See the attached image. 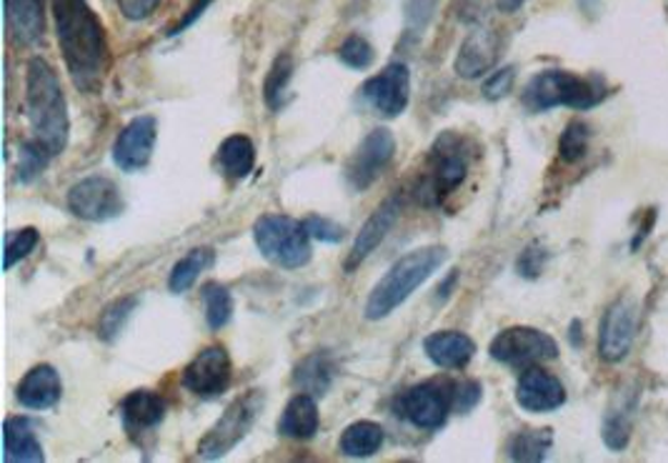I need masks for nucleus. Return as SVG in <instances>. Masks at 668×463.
<instances>
[{"instance_id": "20", "label": "nucleus", "mask_w": 668, "mask_h": 463, "mask_svg": "<svg viewBox=\"0 0 668 463\" xmlns=\"http://www.w3.org/2000/svg\"><path fill=\"white\" fill-rule=\"evenodd\" d=\"M426 356L439 368H464L476 354V343L461 331H436L424 341Z\"/></svg>"}, {"instance_id": "10", "label": "nucleus", "mask_w": 668, "mask_h": 463, "mask_svg": "<svg viewBox=\"0 0 668 463\" xmlns=\"http://www.w3.org/2000/svg\"><path fill=\"white\" fill-rule=\"evenodd\" d=\"M393 156H396L393 133L389 128H373L346 163V181L354 191H366L368 186L379 181V176L389 168Z\"/></svg>"}, {"instance_id": "12", "label": "nucleus", "mask_w": 668, "mask_h": 463, "mask_svg": "<svg viewBox=\"0 0 668 463\" xmlns=\"http://www.w3.org/2000/svg\"><path fill=\"white\" fill-rule=\"evenodd\" d=\"M363 100L375 114L396 118L404 114L410 100V73L406 63H391L381 73L368 79L361 88Z\"/></svg>"}, {"instance_id": "15", "label": "nucleus", "mask_w": 668, "mask_h": 463, "mask_svg": "<svg viewBox=\"0 0 668 463\" xmlns=\"http://www.w3.org/2000/svg\"><path fill=\"white\" fill-rule=\"evenodd\" d=\"M158 126L153 116H139L128 123L121 133H118L114 145V161L121 170H141L148 166L153 156V145H156Z\"/></svg>"}, {"instance_id": "6", "label": "nucleus", "mask_w": 668, "mask_h": 463, "mask_svg": "<svg viewBox=\"0 0 668 463\" xmlns=\"http://www.w3.org/2000/svg\"><path fill=\"white\" fill-rule=\"evenodd\" d=\"M253 241L265 259L281 269H301L311 261L313 253L311 236H308L303 223L278 216V213H269V216L255 221Z\"/></svg>"}, {"instance_id": "34", "label": "nucleus", "mask_w": 668, "mask_h": 463, "mask_svg": "<svg viewBox=\"0 0 668 463\" xmlns=\"http://www.w3.org/2000/svg\"><path fill=\"white\" fill-rule=\"evenodd\" d=\"M588 126L581 121H571L563 128L561 139H559V156L566 163H576L586 156L588 149Z\"/></svg>"}, {"instance_id": "44", "label": "nucleus", "mask_w": 668, "mask_h": 463, "mask_svg": "<svg viewBox=\"0 0 668 463\" xmlns=\"http://www.w3.org/2000/svg\"><path fill=\"white\" fill-rule=\"evenodd\" d=\"M524 3L526 0H496V5H499L501 13H516Z\"/></svg>"}, {"instance_id": "38", "label": "nucleus", "mask_w": 668, "mask_h": 463, "mask_svg": "<svg viewBox=\"0 0 668 463\" xmlns=\"http://www.w3.org/2000/svg\"><path fill=\"white\" fill-rule=\"evenodd\" d=\"M303 228L308 230V236L315 238V241H321V244H341L346 236L344 226H338V223H333L331 218H323V216H308L303 221Z\"/></svg>"}, {"instance_id": "7", "label": "nucleus", "mask_w": 668, "mask_h": 463, "mask_svg": "<svg viewBox=\"0 0 668 463\" xmlns=\"http://www.w3.org/2000/svg\"><path fill=\"white\" fill-rule=\"evenodd\" d=\"M263 403H265L263 393L255 389L230 403V406L223 411L218 422L213 424L208 428V434L201 439L199 456L205 461H218L223 456H228V453L246 439L253 424L259 422Z\"/></svg>"}, {"instance_id": "19", "label": "nucleus", "mask_w": 668, "mask_h": 463, "mask_svg": "<svg viewBox=\"0 0 668 463\" xmlns=\"http://www.w3.org/2000/svg\"><path fill=\"white\" fill-rule=\"evenodd\" d=\"M61 396H63V381L50 364L33 366L19 383V391H15V399L21 401V406L33 411L53 408L56 403L61 401Z\"/></svg>"}, {"instance_id": "2", "label": "nucleus", "mask_w": 668, "mask_h": 463, "mask_svg": "<svg viewBox=\"0 0 668 463\" xmlns=\"http://www.w3.org/2000/svg\"><path fill=\"white\" fill-rule=\"evenodd\" d=\"M25 103H28L31 139L46 145L50 156H61L68 145V106L61 88V81L53 66L43 58H33L28 63V81H25Z\"/></svg>"}, {"instance_id": "16", "label": "nucleus", "mask_w": 668, "mask_h": 463, "mask_svg": "<svg viewBox=\"0 0 668 463\" xmlns=\"http://www.w3.org/2000/svg\"><path fill=\"white\" fill-rule=\"evenodd\" d=\"M516 403L528 414H551L566 403V389L553 373L528 366L516 385Z\"/></svg>"}, {"instance_id": "32", "label": "nucleus", "mask_w": 668, "mask_h": 463, "mask_svg": "<svg viewBox=\"0 0 668 463\" xmlns=\"http://www.w3.org/2000/svg\"><path fill=\"white\" fill-rule=\"evenodd\" d=\"M290 75H294V58L288 54H281L276 61H273L269 75H265L263 83V98L269 106L276 110L281 106V98H284V93L288 88Z\"/></svg>"}, {"instance_id": "33", "label": "nucleus", "mask_w": 668, "mask_h": 463, "mask_svg": "<svg viewBox=\"0 0 668 463\" xmlns=\"http://www.w3.org/2000/svg\"><path fill=\"white\" fill-rule=\"evenodd\" d=\"M50 153L46 145H40L36 139H28L21 145L19 153V178L23 183H31L33 178H38L46 166L50 163Z\"/></svg>"}, {"instance_id": "39", "label": "nucleus", "mask_w": 668, "mask_h": 463, "mask_svg": "<svg viewBox=\"0 0 668 463\" xmlns=\"http://www.w3.org/2000/svg\"><path fill=\"white\" fill-rule=\"evenodd\" d=\"M481 383L478 381H464L456 383V399H453V411H458V414H468V411H474L478 406V401H481Z\"/></svg>"}, {"instance_id": "45", "label": "nucleus", "mask_w": 668, "mask_h": 463, "mask_svg": "<svg viewBox=\"0 0 668 463\" xmlns=\"http://www.w3.org/2000/svg\"><path fill=\"white\" fill-rule=\"evenodd\" d=\"M456 281H458V273H451L449 281H445L443 286H439V298H441V301H445V298L451 296V288H453V283H456Z\"/></svg>"}, {"instance_id": "11", "label": "nucleus", "mask_w": 668, "mask_h": 463, "mask_svg": "<svg viewBox=\"0 0 668 463\" xmlns=\"http://www.w3.org/2000/svg\"><path fill=\"white\" fill-rule=\"evenodd\" d=\"M68 209L73 216L91 223L110 221L123 213V195L106 176H91L68 191Z\"/></svg>"}, {"instance_id": "14", "label": "nucleus", "mask_w": 668, "mask_h": 463, "mask_svg": "<svg viewBox=\"0 0 668 463\" xmlns=\"http://www.w3.org/2000/svg\"><path fill=\"white\" fill-rule=\"evenodd\" d=\"M234 379V364H230L228 351L223 346L203 348L199 356L188 364L183 373V383L195 396L213 399L220 396Z\"/></svg>"}, {"instance_id": "42", "label": "nucleus", "mask_w": 668, "mask_h": 463, "mask_svg": "<svg viewBox=\"0 0 668 463\" xmlns=\"http://www.w3.org/2000/svg\"><path fill=\"white\" fill-rule=\"evenodd\" d=\"M544 261H546V253L541 251V248H526L524 253H521L518 259V273L521 276H528V278H536L538 273H541L544 269Z\"/></svg>"}, {"instance_id": "30", "label": "nucleus", "mask_w": 668, "mask_h": 463, "mask_svg": "<svg viewBox=\"0 0 668 463\" xmlns=\"http://www.w3.org/2000/svg\"><path fill=\"white\" fill-rule=\"evenodd\" d=\"M203 301H205V321L213 331H220L223 325L230 321L234 316V296L226 286L220 283H208L203 288Z\"/></svg>"}, {"instance_id": "37", "label": "nucleus", "mask_w": 668, "mask_h": 463, "mask_svg": "<svg viewBox=\"0 0 668 463\" xmlns=\"http://www.w3.org/2000/svg\"><path fill=\"white\" fill-rule=\"evenodd\" d=\"M631 441V418L621 411H613L604 422V443L611 451H623Z\"/></svg>"}, {"instance_id": "31", "label": "nucleus", "mask_w": 668, "mask_h": 463, "mask_svg": "<svg viewBox=\"0 0 668 463\" xmlns=\"http://www.w3.org/2000/svg\"><path fill=\"white\" fill-rule=\"evenodd\" d=\"M135 306H139V296H123L110 306H106V311L100 313L98 321V336L103 341H114L118 333L126 329V323L133 316Z\"/></svg>"}, {"instance_id": "26", "label": "nucleus", "mask_w": 668, "mask_h": 463, "mask_svg": "<svg viewBox=\"0 0 668 463\" xmlns=\"http://www.w3.org/2000/svg\"><path fill=\"white\" fill-rule=\"evenodd\" d=\"M218 166L234 181L251 176L255 166V145L248 135H230L218 149Z\"/></svg>"}, {"instance_id": "25", "label": "nucleus", "mask_w": 668, "mask_h": 463, "mask_svg": "<svg viewBox=\"0 0 668 463\" xmlns=\"http://www.w3.org/2000/svg\"><path fill=\"white\" fill-rule=\"evenodd\" d=\"M333 373H336V366H333L329 354H311L306 356L301 364L296 366L294 383L301 393H311V396L321 399L329 393L333 383Z\"/></svg>"}, {"instance_id": "18", "label": "nucleus", "mask_w": 668, "mask_h": 463, "mask_svg": "<svg viewBox=\"0 0 668 463\" xmlns=\"http://www.w3.org/2000/svg\"><path fill=\"white\" fill-rule=\"evenodd\" d=\"M501 40L493 31L478 28L468 33L456 56V73L461 79H481L499 61Z\"/></svg>"}, {"instance_id": "36", "label": "nucleus", "mask_w": 668, "mask_h": 463, "mask_svg": "<svg viewBox=\"0 0 668 463\" xmlns=\"http://www.w3.org/2000/svg\"><path fill=\"white\" fill-rule=\"evenodd\" d=\"M341 63L348 68H356V71H363L373 63V46L363 36H348L338 48Z\"/></svg>"}, {"instance_id": "8", "label": "nucleus", "mask_w": 668, "mask_h": 463, "mask_svg": "<svg viewBox=\"0 0 668 463\" xmlns=\"http://www.w3.org/2000/svg\"><path fill=\"white\" fill-rule=\"evenodd\" d=\"M453 399H456V383L449 379H431L410 385L401 393L396 401V414L404 416L416 428L436 431V428L449 422Z\"/></svg>"}, {"instance_id": "27", "label": "nucleus", "mask_w": 668, "mask_h": 463, "mask_svg": "<svg viewBox=\"0 0 668 463\" xmlns=\"http://www.w3.org/2000/svg\"><path fill=\"white\" fill-rule=\"evenodd\" d=\"M213 261H216L213 248L208 246L191 248V251H188L183 259L174 265V271H170L168 288L174 290V294H186V290L201 278V273L211 269Z\"/></svg>"}, {"instance_id": "35", "label": "nucleus", "mask_w": 668, "mask_h": 463, "mask_svg": "<svg viewBox=\"0 0 668 463\" xmlns=\"http://www.w3.org/2000/svg\"><path fill=\"white\" fill-rule=\"evenodd\" d=\"M40 241L36 228H21L11 230L5 236V271H11L15 263L23 261L25 256H31V251H36V246Z\"/></svg>"}, {"instance_id": "40", "label": "nucleus", "mask_w": 668, "mask_h": 463, "mask_svg": "<svg viewBox=\"0 0 668 463\" xmlns=\"http://www.w3.org/2000/svg\"><path fill=\"white\" fill-rule=\"evenodd\" d=\"M513 79H516V73H513V68H501V71H496L491 79L486 81L484 85V96L491 100H499L503 96H509V91L513 88Z\"/></svg>"}, {"instance_id": "9", "label": "nucleus", "mask_w": 668, "mask_h": 463, "mask_svg": "<svg viewBox=\"0 0 668 463\" xmlns=\"http://www.w3.org/2000/svg\"><path fill=\"white\" fill-rule=\"evenodd\" d=\"M488 354H491L493 361L506 366H534L553 361L559 356V343L546 331L530 329V325H511L491 341Z\"/></svg>"}, {"instance_id": "24", "label": "nucleus", "mask_w": 668, "mask_h": 463, "mask_svg": "<svg viewBox=\"0 0 668 463\" xmlns=\"http://www.w3.org/2000/svg\"><path fill=\"white\" fill-rule=\"evenodd\" d=\"M46 459L43 446L25 418H8L3 426V461L5 463H40Z\"/></svg>"}, {"instance_id": "13", "label": "nucleus", "mask_w": 668, "mask_h": 463, "mask_svg": "<svg viewBox=\"0 0 668 463\" xmlns=\"http://www.w3.org/2000/svg\"><path fill=\"white\" fill-rule=\"evenodd\" d=\"M636 306L627 298H619L608 306L598 331V356L606 364H619L631 354L633 339H636Z\"/></svg>"}, {"instance_id": "43", "label": "nucleus", "mask_w": 668, "mask_h": 463, "mask_svg": "<svg viewBox=\"0 0 668 463\" xmlns=\"http://www.w3.org/2000/svg\"><path fill=\"white\" fill-rule=\"evenodd\" d=\"M211 3H213V0H195V3H193L191 8H188V13L183 15V21L178 23L174 31H170V36H176V33H183V31L188 28V25H193L195 21H199L201 15H203L205 11H208V5H211Z\"/></svg>"}, {"instance_id": "1", "label": "nucleus", "mask_w": 668, "mask_h": 463, "mask_svg": "<svg viewBox=\"0 0 668 463\" xmlns=\"http://www.w3.org/2000/svg\"><path fill=\"white\" fill-rule=\"evenodd\" d=\"M53 19L73 85L98 93L108 73V38L96 11L88 0H53Z\"/></svg>"}, {"instance_id": "21", "label": "nucleus", "mask_w": 668, "mask_h": 463, "mask_svg": "<svg viewBox=\"0 0 668 463\" xmlns=\"http://www.w3.org/2000/svg\"><path fill=\"white\" fill-rule=\"evenodd\" d=\"M5 31L15 46H31L43 36V0H5Z\"/></svg>"}, {"instance_id": "23", "label": "nucleus", "mask_w": 668, "mask_h": 463, "mask_svg": "<svg viewBox=\"0 0 668 463\" xmlns=\"http://www.w3.org/2000/svg\"><path fill=\"white\" fill-rule=\"evenodd\" d=\"M121 416L128 431L143 434L148 431V428H156L163 422V416H166V403H163L158 393H153L148 389L131 391L121 401Z\"/></svg>"}, {"instance_id": "5", "label": "nucleus", "mask_w": 668, "mask_h": 463, "mask_svg": "<svg viewBox=\"0 0 668 463\" xmlns=\"http://www.w3.org/2000/svg\"><path fill=\"white\" fill-rule=\"evenodd\" d=\"M470 166V153L464 135L441 133L431 145L426 163V176L418 188V199L428 205H441L466 181Z\"/></svg>"}, {"instance_id": "4", "label": "nucleus", "mask_w": 668, "mask_h": 463, "mask_svg": "<svg viewBox=\"0 0 668 463\" xmlns=\"http://www.w3.org/2000/svg\"><path fill=\"white\" fill-rule=\"evenodd\" d=\"M606 96L604 85L581 79L569 71H541L528 81L524 91V106L534 114L559 106L586 110L601 103Z\"/></svg>"}, {"instance_id": "28", "label": "nucleus", "mask_w": 668, "mask_h": 463, "mask_svg": "<svg viewBox=\"0 0 668 463\" xmlns=\"http://www.w3.org/2000/svg\"><path fill=\"white\" fill-rule=\"evenodd\" d=\"M383 446V428L375 422L350 424L341 436V453L348 459H368Z\"/></svg>"}, {"instance_id": "17", "label": "nucleus", "mask_w": 668, "mask_h": 463, "mask_svg": "<svg viewBox=\"0 0 668 463\" xmlns=\"http://www.w3.org/2000/svg\"><path fill=\"white\" fill-rule=\"evenodd\" d=\"M401 216V201L398 199H389L383 201L379 209L373 211V216L363 223L361 234L356 236L354 248H350L348 261H346V271L350 273L356 269V265H361L368 256H371L375 248L381 246V241L385 236H389V230L396 226V221Z\"/></svg>"}, {"instance_id": "41", "label": "nucleus", "mask_w": 668, "mask_h": 463, "mask_svg": "<svg viewBox=\"0 0 668 463\" xmlns=\"http://www.w3.org/2000/svg\"><path fill=\"white\" fill-rule=\"evenodd\" d=\"M158 3L160 0H118L121 13L128 21H145L153 11H156Z\"/></svg>"}, {"instance_id": "3", "label": "nucleus", "mask_w": 668, "mask_h": 463, "mask_svg": "<svg viewBox=\"0 0 668 463\" xmlns=\"http://www.w3.org/2000/svg\"><path fill=\"white\" fill-rule=\"evenodd\" d=\"M449 259L443 246L416 248L391 265L389 273L375 283L366 301V319L381 321L391 316L401 304H406L418 286L433 276Z\"/></svg>"}, {"instance_id": "29", "label": "nucleus", "mask_w": 668, "mask_h": 463, "mask_svg": "<svg viewBox=\"0 0 668 463\" xmlns=\"http://www.w3.org/2000/svg\"><path fill=\"white\" fill-rule=\"evenodd\" d=\"M553 443L551 428H526V431L516 434L509 443V456L513 461H544L548 449Z\"/></svg>"}, {"instance_id": "22", "label": "nucleus", "mask_w": 668, "mask_h": 463, "mask_svg": "<svg viewBox=\"0 0 668 463\" xmlns=\"http://www.w3.org/2000/svg\"><path fill=\"white\" fill-rule=\"evenodd\" d=\"M319 426H321L319 403H315V396H311V393H301V391L288 401V406L278 418V431L296 441L311 439V436H315V431H319Z\"/></svg>"}]
</instances>
